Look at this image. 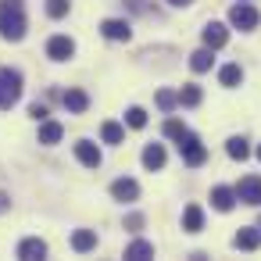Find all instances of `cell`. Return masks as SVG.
Here are the masks:
<instances>
[{"label": "cell", "mask_w": 261, "mask_h": 261, "mask_svg": "<svg viewBox=\"0 0 261 261\" xmlns=\"http://www.w3.org/2000/svg\"><path fill=\"white\" fill-rule=\"evenodd\" d=\"M172 8H186V4H193V0H168Z\"/></svg>", "instance_id": "33"}, {"label": "cell", "mask_w": 261, "mask_h": 261, "mask_svg": "<svg viewBox=\"0 0 261 261\" xmlns=\"http://www.w3.org/2000/svg\"><path fill=\"white\" fill-rule=\"evenodd\" d=\"M29 115H33L36 122H43V118H47V108H43V104H29Z\"/></svg>", "instance_id": "31"}, {"label": "cell", "mask_w": 261, "mask_h": 261, "mask_svg": "<svg viewBox=\"0 0 261 261\" xmlns=\"http://www.w3.org/2000/svg\"><path fill=\"white\" fill-rule=\"evenodd\" d=\"M125 257H129V261H147V257H154V243H147V240H133V243L125 247Z\"/></svg>", "instance_id": "19"}, {"label": "cell", "mask_w": 261, "mask_h": 261, "mask_svg": "<svg viewBox=\"0 0 261 261\" xmlns=\"http://www.w3.org/2000/svg\"><path fill=\"white\" fill-rule=\"evenodd\" d=\"M211 207H215V211H232V207H236V190L215 186V190H211Z\"/></svg>", "instance_id": "14"}, {"label": "cell", "mask_w": 261, "mask_h": 261, "mask_svg": "<svg viewBox=\"0 0 261 261\" xmlns=\"http://www.w3.org/2000/svg\"><path fill=\"white\" fill-rule=\"evenodd\" d=\"M93 247H97V232H93V229H75V232H72V250L86 254V250H93Z\"/></svg>", "instance_id": "16"}, {"label": "cell", "mask_w": 261, "mask_h": 261, "mask_svg": "<svg viewBox=\"0 0 261 261\" xmlns=\"http://www.w3.org/2000/svg\"><path fill=\"white\" fill-rule=\"evenodd\" d=\"M125 229H129V232H140V229H143V215H129V218H125Z\"/></svg>", "instance_id": "30"}, {"label": "cell", "mask_w": 261, "mask_h": 261, "mask_svg": "<svg viewBox=\"0 0 261 261\" xmlns=\"http://www.w3.org/2000/svg\"><path fill=\"white\" fill-rule=\"evenodd\" d=\"M8 207H11V197H8V193H4V190H0V215H4V211H8Z\"/></svg>", "instance_id": "32"}, {"label": "cell", "mask_w": 261, "mask_h": 261, "mask_svg": "<svg viewBox=\"0 0 261 261\" xmlns=\"http://www.w3.org/2000/svg\"><path fill=\"white\" fill-rule=\"evenodd\" d=\"M61 104H65L72 115H83V111L90 108V93H86V90H65V93H61Z\"/></svg>", "instance_id": "12"}, {"label": "cell", "mask_w": 261, "mask_h": 261, "mask_svg": "<svg viewBox=\"0 0 261 261\" xmlns=\"http://www.w3.org/2000/svg\"><path fill=\"white\" fill-rule=\"evenodd\" d=\"M182 133H186V125H182L179 118H168V122H165V136H168V140H179Z\"/></svg>", "instance_id": "28"}, {"label": "cell", "mask_w": 261, "mask_h": 261, "mask_svg": "<svg viewBox=\"0 0 261 261\" xmlns=\"http://www.w3.org/2000/svg\"><path fill=\"white\" fill-rule=\"evenodd\" d=\"M122 4H125L129 11H136V15H147V11H150V0H122Z\"/></svg>", "instance_id": "29"}, {"label": "cell", "mask_w": 261, "mask_h": 261, "mask_svg": "<svg viewBox=\"0 0 261 261\" xmlns=\"http://www.w3.org/2000/svg\"><path fill=\"white\" fill-rule=\"evenodd\" d=\"M200 36H204V47H211V50H218V47L229 43V29H225L222 22H207Z\"/></svg>", "instance_id": "8"}, {"label": "cell", "mask_w": 261, "mask_h": 261, "mask_svg": "<svg viewBox=\"0 0 261 261\" xmlns=\"http://www.w3.org/2000/svg\"><path fill=\"white\" fill-rule=\"evenodd\" d=\"M257 161H261V147H257Z\"/></svg>", "instance_id": "34"}, {"label": "cell", "mask_w": 261, "mask_h": 261, "mask_svg": "<svg viewBox=\"0 0 261 261\" xmlns=\"http://www.w3.org/2000/svg\"><path fill=\"white\" fill-rule=\"evenodd\" d=\"M125 125H129V129H143V125H147V111H143V108H129V111H125Z\"/></svg>", "instance_id": "25"}, {"label": "cell", "mask_w": 261, "mask_h": 261, "mask_svg": "<svg viewBox=\"0 0 261 261\" xmlns=\"http://www.w3.org/2000/svg\"><path fill=\"white\" fill-rule=\"evenodd\" d=\"M22 97V75L15 68H0V111H11Z\"/></svg>", "instance_id": "2"}, {"label": "cell", "mask_w": 261, "mask_h": 261, "mask_svg": "<svg viewBox=\"0 0 261 261\" xmlns=\"http://www.w3.org/2000/svg\"><path fill=\"white\" fill-rule=\"evenodd\" d=\"M175 143H179V154H182V161H186L190 168H200V165L207 161V150H204V143H200V140H197L190 129H186V133H182Z\"/></svg>", "instance_id": "3"}, {"label": "cell", "mask_w": 261, "mask_h": 261, "mask_svg": "<svg viewBox=\"0 0 261 261\" xmlns=\"http://www.w3.org/2000/svg\"><path fill=\"white\" fill-rule=\"evenodd\" d=\"M100 140H104V143H122V140H125V129H122L118 122H104V125H100Z\"/></svg>", "instance_id": "23"}, {"label": "cell", "mask_w": 261, "mask_h": 261, "mask_svg": "<svg viewBox=\"0 0 261 261\" xmlns=\"http://www.w3.org/2000/svg\"><path fill=\"white\" fill-rule=\"evenodd\" d=\"M211 61H215V58H211V47H204V50H193V54H190V68H193V72H207V68H211Z\"/></svg>", "instance_id": "21"}, {"label": "cell", "mask_w": 261, "mask_h": 261, "mask_svg": "<svg viewBox=\"0 0 261 261\" xmlns=\"http://www.w3.org/2000/svg\"><path fill=\"white\" fill-rule=\"evenodd\" d=\"M225 154H229L232 161H247V158H250V147H247L243 136H232V140L225 143Z\"/></svg>", "instance_id": "20"}, {"label": "cell", "mask_w": 261, "mask_h": 261, "mask_svg": "<svg viewBox=\"0 0 261 261\" xmlns=\"http://www.w3.org/2000/svg\"><path fill=\"white\" fill-rule=\"evenodd\" d=\"M72 54H75V43L68 36H50L47 40V58L50 61H68Z\"/></svg>", "instance_id": "6"}, {"label": "cell", "mask_w": 261, "mask_h": 261, "mask_svg": "<svg viewBox=\"0 0 261 261\" xmlns=\"http://www.w3.org/2000/svg\"><path fill=\"white\" fill-rule=\"evenodd\" d=\"M18 257H22V261H40V257H47V243H43L40 236L22 240V243H18Z\"/></svg>", "instance_id": "10"}, {"label": "cell", "mask_w": 261, "mask_h": 261, "mask_svg": "<svg viewBox=\"0 0 261 261\" xmlns=\"http://www.w3.org/2000/svg\"><path fill=\"white\" fill-rule=\"evenodd\" d=\"M236 200H243V204H261V175H247V179H240V186H236Z\"/></svg>", "instance_id": "5"}, {"label": "cell", "mask_w": 261, "mask_h": 261, "mask_svg": "<svg viewBox=\"0 0 261 261\" xmlns=\"http://www.w3.org/2000/svg\"><path fill=\"white\" fill-rule=\"evenodd\" d=\"M100 33H104L108 40H115V43H122V40H129V36H133L129 22H122V18H108V22H100Z\"/></svg>", "instance_id": "11"}, {"label": "cell", "mask_w": 261, "mask_h": 261, "mask_svg": "<svg viewBox=\"0 0 261 261\" xmlns=\"http://www.w3.org/2000/svg\"><path fill=\"white\" fill-rule=\"evenodd\" d=\"M175 104H179V93H172V90H161V93H158V108H161V111H172Z\"/></svg>", "instance_id": "27"}, {"label": "cell", "mask_w": 261, "mask_h": 261, "mask_svg": "<svg viewBox=\"0 0 261 261\" xmlns=\"http://www.w3.org/2000/svg\"><path fill=\"white\" fill-rule=\"evenodd\" d=\"M232 243H236L240 250H257V247H261V229H240Z\"/></svg>", "instance_id": "18"}, {"label": "cell", "mask_w": 261, "mask_h": 261, "mask_svg": "<svg viewBox=\"0 0 261 261\" xmlns=\"http://www.w3.org/2000/svg\"><path fill=\"white\" fill-rule=\"evenodd\" d=\"M111 197H115V200H122V204H133V200L140 197V182L122 175V179H115V182H111Z\"/></svg>", "instance_id": "7"}, {"label": "cell", "mask_w": 261, "mask_h": 261, "mask_svg": "<svg viewBox=\"0 0 261 261\" xmlns=\"http://www.w3.org/2000/svg\"><path fill=\"white\" fill-rule=\"evenodd\" d=\"M200 100H204L200 86H182V90H179V104H182V108H197Z\"/></svg>", "instance_id": "24"}, {"label": "cell", "mask_w": 261, "mask_h": 261, "mask_svg": "<svg viewBox=\"0 0 261 261\" xmlns=\"http://www.w3.org/2000/svg\"><path fill=\"white\" fill-rule=\"evenodd\" d=\"M72 11V0H47V15L50 18H65Z\"/></svg>", "instance_id": "26"}, {"label": "cell", "mask_w": 261, "mask_h": 261, "mask_svg": "<svg viewBox=\"0 0 261 261\" xmlns=\"http://www.w3.org/2000/svg\"><path fill=\"white\" fill-rule=\"evenodd\" d=\"M61 136H65V125H61V122H47V118L40 122V143L50 147V143H58Z\"/></svg>", "instance_id": "17"}, {"label": "cell", "mask_w": 261, "mask_h": 261, "mask_svg": "<svg viewBox=\"0 0 261 261\" xmlns=\"http://www.w3.org/2000/svg\"><path fill=\"white\" fill-rule=\"evenodd\" d=\"M257 22H261V15H257V8H250V4H236V8L229 11V25L240 29V33L257 29Z\"/></svg>", "instance_id": "4"}, {"label": "cell", "mask_w": 261, "mask_h": 261, "mask_svg": "<svg viewBox=\"0 0 261 261\" xmlns=\"http://www.w3.org/2000/svg\"><path fill=\"white\" fill-rule=\"evenodd\" d=\"M165 161H168V154H165L161 143H147V147H143V168L158 172V168H165Z\"/></svg>", "instance_id": "13"}, {"label": "cell", "mask_w": 261, "mask_h": 261, "mask_svg": "<svg viewBox=\"0 0 261 261\" xmlns=\"http://www.w3.org/2000/svg\"><path fill=\"white\" fill-rule=\"evenodd\" d=\"M75 158H79L86 168H100V161H104V158H100V147L90 143V140H79V143H75Z\"/></svg>", "instance_id": "9"}, {"label": "cell", "mask_w": 261, "mask_h": 261, "mask_svg": "<svg viewBox=\"0 0 261 261\" xmlns=\"http://www.w3.org/2000/svg\"><path fill=\"white\" fill-rule=\"evenodd\" d=\"M0 36L18 43L25 36V8L22 0H0Z\"/></svg>", "instance_id": "1"}, {"label": "cell", "mask_w": 261, "mask_h": 261, "mask_svg": "<svg viewBox=\"0 0 261 261\" xmlns=\"http://www.w3.org/2000/svg\"><path fill=\"white\" fill-rule=\"evenodd\" d=\"M182 229H186V232H200V229H204V211H200V204H190V207L182 211Z\"/></svg>", "instance_id": "15"}, {"label": "cell", "mask_w": 261, "mask_h": 261, "mask_svg": "<svg viewBox=\"0 0 261 261\" xmlns=\"http://www.w3.org/2000/svg\"><path fill=\"white\" fill-rule=\"evenodd\" d=\"M218 83H222V86H240V83H243V68H240V65H225V68L218 72Z\"/></svg>", "instance_id": "22"}]
</instances>
